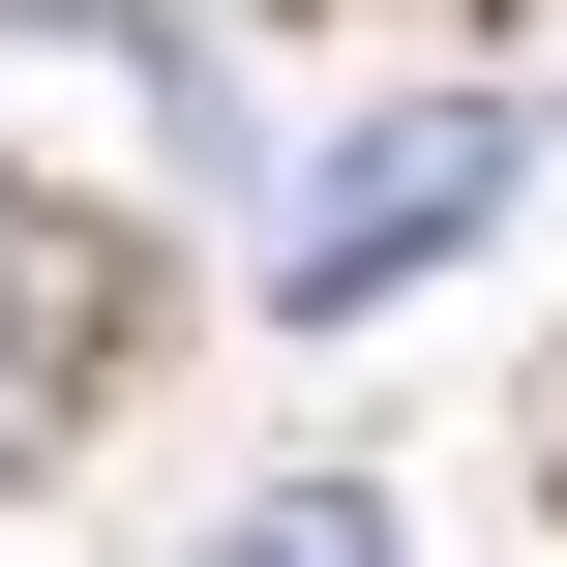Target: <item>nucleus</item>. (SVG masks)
<instances>
[{
    "instance_id": "1",
    "label": "nucleus",
    "mask_w": 567,
    "mask_h": 567,
    "mask_svg": "<svg viewBox=\"0 0 567 567\" xmlns=\"http://www.w3.org/2000/svg\"><path fill=\"white\" fill-rule=\"evenodd\" d=\"M478 209H508V90H419V120H359V150L269 209V299H299V329H359V299H389V269H449Z\"/></svg>"
},
{
    "instance_id": "2",
    "label": "nucleus",
    "mask_w": 567,
    "mask_h": 567,
    "mask_svg": "<svg viewBox=\"0 0 567 567\" xmlns=\"http://www.w3.org/2000/svg\"><path fill=\"white\" fill-rule=\"evenodd\" d=\"M209 567H389V508H359V478H299V508H239Z\"/></svg>"
},
{
    "instance_id": "3",
    "label": "nucleus",
    "mask_w": 567,
    "mask_h": 567,
    "mask_svg": "<svg viewBox=\"0 0 567 567\" xmlns=\"http://www.w3.org/2000/svg\"><path fill=\"white\" fill-rule=\"evenodd\" d=\"M30 419H60V359H30V329H0V478H30Z\"/></svg>"
}]
</instances>
